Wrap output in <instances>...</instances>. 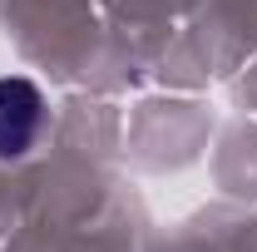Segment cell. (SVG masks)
<instances>
[{
	"instance_id": "obj_1",
	"label": "cell",
	"mask_w": 257,
	"mask_h": 252,
	"mask_svg": "<svg viewBox=\"0 0 257 252\" xmlns=\"http://www.w3.org/2000/svg\"><path fill=\"white\" fill-rule=\"evenodd\" d=\"M45 134V99L30 79H0V158L30 154Z\"/></svg>"
}]
</instances>
